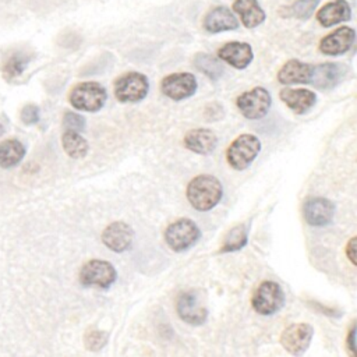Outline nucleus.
Instances as JSON below:
<instances>
[{
  "label": "nucleus",
  "instance_id": "obj_1",
  "mask_svg": "<svg viewBox=\"0 0 357 357\" xmlns=\"http://www.w3.org/2000/svg\"><path fill=\"white\" fill-rule=\"evenodd\" d=\"M185 195L194 209L205 212L219 204L223 195V187L215 176L198 174L188 183Z\"/></svg>",
  "mask_w": 357,
  "mask_h": 357
},
{
  "label": "nucleus",
  "instance_id": "obj_2",
  "mask_svg": "<svg viewBox=\"0 0 357 357\" xmlns=\"http://www.w3.org/2000/svg\"><path fill=\"white\" fill-rule=\"evenodd\" d=\"M107 99V92L103 85L96 81H85L77 84L70 95L68 102L70 105L81 112L95 113L100 110Z\"/></svg>",
  "mask_w": 357,
  "mask_h": 357
},
{
  "label": "nucleus",
  "instance_id": "obj_3",
  "mask_svg": "<svg viewBox=\"0 0 357 357\" xmlns=\"http://www.w3.org/2000/svg\"><path fill=\"white\" fill-rule=\"evenodd\" d=\"M259 152L261 141L252 134H241L230 142L226 151V160L234 170H245Z\"/></svg>",
  "mask_w": 357,
  "mask_h": 357
},
{
  "label": "nucleus",
  "instance_id": "obj_4",
  "mask_svg": "<svg viewBox=\"0 0 357 357\" xmlns=\"http://www.w3.org/2000/svg\"><path fill=\"white\" fill-rule=\"evenodd\" d=\"M201 238V230L197 223L188 218H180L172 222L165 230V241L176 252H183L197 244Z\"/></svg>",
  "mask_w": 357,
  "mask_h": 357
},
{
  "label": "nucleus",
  "instance_id": "obj_5",
  "mask_svg": "<svg viewBox=\"0 0 357 357\" xmlns=\"http://www.w3.org/2000/svg\"><path fill=\"white\" fill-rule=\"evenodd\" d=\"M284 291L280 284L273 280H264L255 289L251 305L259 315H272L284 305Z\"/></svg>",
  "mask_w": 357,
  "mask_h": 357
},
{
  "label": "nucleus",
  "instance_id": "obj_6",
  "mask_svg": "<svg viewBox=\"0 0 357 357\" xmlns=\"http://www.w3.org/2000/svg\"><path fill=\"white\" fill-rule=\"evenodd\" d=\"M149 91L146 75L138 71H130L114 81V96L123 103H137L142 100Z\"/></svg>",
  "mask_w": 357,
  "mask_h": 357
},
{
  "label": "nucleus",
  "instance_id": "obj_7",
  "mask_svg": "<svg viewBox=\"0 0 357 357\" xmlns=\"http://www.w3.org/2000/svg\"><path fill=\"white\" fill-rule=\"evenodd\" d=\"M116 279V268L105 259H91L79 271V283L85 287L109 289Z\"/></svg>",
  "mask_w": 357,
  "mask_h": 357
},
{
  "label": "nucleus",
  "instance_id": "obj_8",
  "mask_svg": "<svg viewBox=\"0 0 357 357\" xmlns=\"http://www.w3.org/2000/svg\"><path fill=\"white\" fill-rule=\"evenodd\" d=\"M271 103V93L262 86H255L250 91L240 93L236 98L237 109L245 119L250 120H259L265 117L268 114Z\"/></svg>",
  "mask_w": 357,
  "mask_h": 357
},
{
  "label": "nucleus",
  "instance_id": "obj_9",
  "mask_svg": "<svg viewBox=\"0 0 357 357\" xmlns=\"http://www.w3.org/2000/svg\"><path fill=\"white\" fill-rule=\"evenodd\" d=\"M314 329L307 322H294L287 325L280 333V344L283 349L293 354L301 356L307 351L312 340Z\"/></svg>",
  "mask_w": 357,
  "mask_h": 357
},
{
  "label": "nucleus",
  "instance_id": "obj_10",
  "mask_svg": "<svg viewBox=\"0 0 357 357\" xmlns=\"http://www.w3.org/2000/svg\"><path fill=\"white\" fill-rule=\"evenodd\" d=\"M176 310L181 321L194 326L202 325L208 318V308L201 303L199 293L195 290L183 291L177 297Z\"/></svg>",
  "mask_w": 357,
  "mask_h": 357
},
{
  "label": "nucleus",
  "instance_id": "obj_11",
  "mask_svg": "<svg viewBox=\"0 0 357 357\" xmlns=\"http://www.w3.org/2000/svg\"><path fill=\"white\" fill-rule=\"evenodd\" d=\"M197 86V78L191 73H173L160 82L162 93L172 100H183L192 96Z\"/></svg>",
  "mask_w": 357,
  "mask_h": 357
},
{
  "label": "nucleus",
  "instance_id": "obj_12",
  "mask_svg": "<svg viewBox=\"0 0 357 357\" xmlns=\"http://www.w3.org/2000/svg\"><path fill=\"white\" fill-rule=\"evenodd\" d=\"M347 74V67L340 63H322L312 66L310 82L314 88L328 91L340 84Z\"/></svg>",
  "mask_w": 357,
  "mask_h": 357
},
{
  "label": "nucleus",
  "instance_id": "obj_13",
  "mask_svg": "<svg viewBox=\"0 0 357 357\" xmlns=\"http://www.w3.org/2000/svg\"><path fill=\"white\" fill-rule=\"evenodd\" d=\"M303 216L310 226H326L335 216V204L324 197L308 198L303 204Z\"/></svg>",
  "mask_w": 357,
  "mask_h": 357
},
{
  "label": "nucleus",
  "instance_id": "obj_14",
  "mask_svg": "<svg viewBox=\"0 0 357 357\" xmlns=\"http://www.w3.org/2000/svg\"><path fill=\"white\" fill-rule=\"evenodd\" d=\"M102 243L113 252H124L131 248L134 240V230L128 223L112 222L102 231Z\"/></svg>",
  "mask_w": 357,
  "mask_h": 357
},
{
  "label": "nucleus",
  "instance_id": "obj_15",
  "mask_svg": "<svg viewBox=\"0 0 357 357\" xmlns=\"http://www.w3.org/2000/svg\"><path fill=\"white\" fill-rule=\"evenodd\" d=\"M354 39L356 31L353 28L340 26L321 39L319 50L326 56H340L353 46Z\"/></svg>",
  "mask_w": 357,
  "mask_h": 357
},
{
  "label": "nucleus",
  "instance_id": "obj_16",
  "mask_svg": "<svg viewBox=\"0 0 357 357\" xmlns=\"http://www.w3.org/2000/svg\"><path fill=\"white\" fill-rule=\"evenodd\" d=\"M218 57L237 70L250 66L254 59L252 47L245 42H227L218 50Z\"/></svg>",
  "mask_w": 357,
  "mask_h": 357
},
{
  "label": "nucleus",
  "instance_id": "obj_17",
  "mask_svg": "<svg viewBox=\"0 0 357 357\" xmlns=\"http://www.w3.org/2000/svg\"><path fill=\"white\" fill-rule=\"evenodd\" d=\"M204 28L209 33L233 31L238 28V20L231 10L225 6H218L205 15Z\"/></svg>",
  "mask_w": 357,
  "mask_h": 357
},
{
  "label": "nucleus",
  "instance_id": "obj_18",
  "mask_svg": "<svg viewBox=\"0 0 357 357\" xmlns=\"http://www.w3.org/2000/svg\"><path fill=\"white\" fill-rule=\"evenodd\" d=\"M280 100L296 114L307 113L317 102V95L305 88H284L279 93Z\"/></svg>",
  "mask_w": 357,
  "mask_h": 357
},
{
  "label": "nucleus",
  "instance_id": "obj_19",
  "mask_svg": "<svg viewBox=\"0 0 357 357\" xmlns=\"http://www.w3.org/2000/svg\"><path fill=\"white\" fill-rule=\"evenodd\" d=\"M184 146L194 153L208 155L218 145L216 134L209 128H192L184 135Z\"/></svg>",
  "mask_w": 357,
  "mask_h": 357
},
{
  "label": "nucleus",
  "instance_id": "obj_20",
  "mask_svg": "<svg viewBox=\"0 0 357 357\" xmlns=\"http://www.w3.org/2000/svg\"><path fill=\"white\" fill-rule=\"evenodd\" d=\"M350 18H351V8L346 0L329 1L325 6H322L317 13L318 22L325 28L333 26Z\"/></svg>",
  "mask_w": 357,
  "mask_h": 357
},
{
  "label": "nucleus",
  "instance_id": "obj_21",
  "mask_svg": "<svg viewBox=\"0 0 357 357\" xmlns=\"http://www.w3.org/2000/svg\"><path fill=\"white\" fill-rule=\"evenodd\" d=\"M312 66L308 63H303L297 59H291L286 61L278 73V81L283 85L290 84H308L311 77Z\"/></svg>",
  "mask_w": 357,
  "mask_h": 357
},
{
  "label": "nucleus",
  "instance_id": "obj_22",
  "mask_svg": "<svg viewBox=\"0 0 357 357\" xmlns=\"http://www.w3.org/2000/svg\"><path fill=\"white\" fill-rule=\"evenodd\" d=\"M233 11L240 17L245 28H255L265 21V11L258 0H234Z\"/></svg>",
  "mask_w": 357,
  "mask_h": 357
},
{
  "label": "nucleus",
  "instance_id": "obj_23",
  "mask_svg": "<svg viewBox=\"0 0 357 357\" xmlns=\"http://www.w3.org/2000/svg\"><path fill=\"white\" fill-rule=\"evenodd\" d=\"M25 156V146L14 138L0 142V167L10 169L17 166Z\"/></svg>",
  "mask_w": 357,
  "mask_h": 357
},
{
  "label": "nucleus",
  "instance_id": "obj_24",
  "mask_svg": "<svg viewBox=\"0 0 357 357\" xmlns=\"http://www.w3.org/2000/svg\"><path fill=\"white\" fill-rule=\"evenodd\" d=\"M61 145L64 152L73 159H81L88 153V141L78 132L73 130H64L61 135Z\"/></svg>",
  "mask_w": 357,
  "mask_h": 357
},
{
  "label": "nucleus",
  "instance_id": "obj_25",
  "mask_svg": "<svg viewBox=\"0 0 357 357\" xmlns=\"http://www.w3.org/2000/svg\"><path fill=\"white\" fill-rule=\"evenodd\" d=\"M248 241V234H247V227L244 223H238L234 227H231L226 236L225 240L220 245L219 252H233L241 250Z\"/></svg>",
  "mask_w": 357,
  "mask_h": 357
},
{
  "label": "nucleus",
  "instance_id": "obj_26",
  "mask_svg": "<svg viewBox=\"0 0 357 357\" xmlns=\"http://www.w3.org/2000/svg\"><path fill=\"white\" fill-rule=\"evenodd\" d=\"M194 66L211 79H218L223 74V64L220 63V59H216L208 53H197L194 57Z\"/></svg>",
  "mask_w": 357,
  "mask_h": 357
},
{
  "label": "nucleus",
  "instance_id": "obj_27",
  "mask_svg": "<svg viewBox=\"0 0 357 357\" xmlns=\"http://www.w3.org/2000/svg\"><path fill=\"white\" fill-rule=\"evenodd\" d=\"M28 63H29V57H26V54H24V53L13 54L4 64V68H3L4 77L7 79H13V78L21 75V73L25 70Z\"/></svg>",
  "mask_w": 357,
  "mask_h": 357
},
{
  "label": "nucleus",
  "instance_id": "obj_28",
  "mask_svg": "<svg viewBox=\"0 0 357 357\" xmlns=\"http://www.w3.org/2000/svg\"><path fill=\"white\" fill-rule=\"evenodd\" d=\"M107 333L99 329H89L84 335V344L91 351H98L107 343Z\"/></svg>",
  "mask_w": 357,
  "mask_h": 357
},
{
  "label": "nucleus",
  "instance_id": "obj_29",
  "mask_svg": "<svg viewBox=\"0 0 357 357\" xmlns=\"http://www.w3.org/2000/svg\"><path fill=\"white\" fill-rule=\"evenodd\" d=\"M318 1L319 0H296L289 8V14L291 17L305 20L312 15L314 10L318 6Z\"/></svg>",
  "mask_w": 357,
  "mask_h": 357
},
{
  "label": "nucleus",
  "instance_id": "obj_30",
  "mask_svg": "<svg viewBox=\"0 0 357 357\" xmlns=\"http://www.w3.org/2000/svg\"><path fill=\"white\" fill-rule=\"evenodd\" d=\"M63 127L64 130H73V131L81 132L85 128V119L84 116L75 112H66L63 116Z\"/></svg>",
  "mask_w": 357,
  "mask_h": 357
},
{
  "label": "nucleus",
  "instance_id": "obj_31",
  "mask_svg": "<svg viewBox=\"0 0 357 357\" xmlns=\"http://www.w3.org/2000/svg\"><path fill=\"white\" fill-rule=\"evenodd\" d=\"M21 121L25 124H35L39 121V107L36 105H26L21 110Z\"/></svg>",
  "mask_w": 357,
  "mask_h": 357
},
{
  "label": "nucleus",
  "instance_id": "obj_32",
  "mask_svg": "<svg viewBox=\"0 0 357 357\" xmlns=\"http://www.w3.org/2000/svg\"><path fill=\"white\" fill-rule=\"evenodd\" d=\"M346 346L350 353V356H356V324L353 322L350 326V331L346 336Z\"/></svg>",
  "mask_w": 357,
  "mask_h": 357
},
{
  "label": "nucleus",
  "instance_id": "obj_33",
  "mask_svg": "<svg viewBox=\"0 0 357 357\" xmlns=\"http://www.w3.org/2000/svg\"><path fill=\"white\" fill-rule=\"evenodd\" d=\"M356 237H351L346 244V255L353 265H356Z\"/></svg>",
  "mask_w": 357,
  "mask_h": 357
},
{
  "label": "nucleus",
  "instance_id": "obj_34",
  "mask_svg": "<svg viewBox=\"0 0 357 357\" xmlns=\"http://www.w3.org/2000/svg\"><path fill=\"white\" fill-rule=\"evenodd\" d=\"M1 132H3V127L0 126V135H1Z\"/></svg>",
  "mask_w": 357,
  "mask_h": 357
}]
</instances>
